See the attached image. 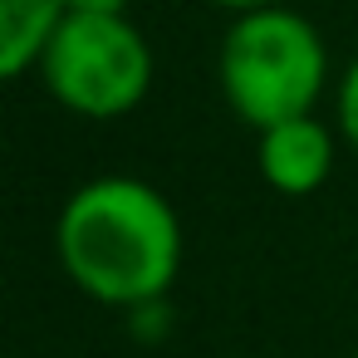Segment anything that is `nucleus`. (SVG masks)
Returning a JSON list of instances; mask_svg holds the SVG:
<instances>
[{"label": "nucleus", "instance_id": "3", "mask_svg": "<svg viewBox=\"0 0 358 358\" xmlns=\"http://www.w3.org/2000/svg\"><path fill=\"white\" fill-rule=\"evenodd\" d=\"M40 79L69 113L113 123L152 89V45L128 15L69 10L40 59Z\"/></svg>", "mask_w": 358, "mask_h": 358}, {"label": "nucleus", "instance_id": "5", "mask_svg": "<svg viewBox=\"0 0 358 358\" xmlns=\"http://www.w3.org/2000/svg\"><path fill=\"white\" fill-rule=\"evenodd\" d=\"M69 0H0V84L40 69Z\"/></svg>", "mask_w": 358, "mask_h": 358}, {"label": "nucleus", "instance_id": "4", "mask_svg": "<svg viewBox=\"0 0 358 358\" xmlns=\"http://www.w3.org/2000/svg\"><path fill=\"white\" fill-rule=\"evenodd\" d=\"M255 162H260V177L285 192V196H309L329 182L334 172V133L304 113V118H289V123H275L260 133V148H255Z\"/></svg>", "mask_w": 358, "mask_h": 358}, {"label": "nucleus", "instance_id": "1", "mask_svg": "<svg viewBox=\"0 0 358 358\" xmlns=\"http://www.w3.org/2000/svg\"><path fill=\"white\" fill-rule=\"evenodd\" d=\"M55 250L89 299L138 309L172 289L182 270V221L152 182L94 177L64 201Z\"/></svg>", "mask_w": 358, "mask_h": 358}, {"label": "nucleus", "instance_id": "2", "mask_svg": "<svg viewBox=\"0 0 358 358\" xmlns=\"http://www.w3.org/2000/svg\"><path fill=\"white\" fill-rule=\"evenodd\" d=\"M329 84L324 35L289 6L245 10L221 40V94L255 128H275L314 113Z\"/></svg>", "mask_w": 358, "mask_h": 358}, {"label": "nucleus", "instance_id": "8", "mask_svg": "<svg viewBox=\"0 0 358 358\" xmlns=\"http://www.w3.org/2000/svg\"><path fill=\"white\" fill-rule=\"evenodd\" d=\"M211 6H221V10H236V15H245V10H265V6H280V0H211Z\"/></svg>", "mask_w": 358, "mask_h": 358}, {"label": "nucleus", "instance_id": "6", "mask_svg": "<svg viewBox=\"0 0 358 358\" xmlns=\"http://www.w3.org/2000/svg\"><path fill=\"white\" fill-rule=\"evenodd\" d=\"M338 128H343L348 148L358 152V59H353L348 74L338 79Z\"/></svg>", "mask_w": 358, "mask_h": 358}, {"label": "nucleus", "instance_id": "7", "mask_svg": "<svg viewBox=\"0 0 358 358\" xmlns=\"http://www.w3.org/2000/svg\"><path fill=\"white\" fill-rule=\"evenodd\" d=\"M128 0H69V10H99V15H123Z\"/></svg>", "mask_w": 358, "mask_h": 358}]
</instances>
